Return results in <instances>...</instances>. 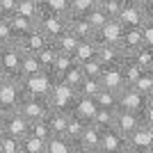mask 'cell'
<instances>
[{"instance_id": "cell-3", "label": "cell", "mask_w": 153, "mask_h": 153, "mask_svg": "<svg viewBox=\"0 0 153 153\" xmlns=\"http://www.w3.org/2000/svg\"><path fill=\"white\" fill-rule=\"evenodd\" d=\"M21 57H23V51L16 46V41L2 46L0 48V73L5 78L21 80Z\"/></svg>"}, {"instance_id": "cell-33", "label": "cell", "mask_w": 153, "mask_h": 153, "mask_svg": "<svg viewBox=\"0 0 153 153\" xmlns=\"http://www.w3.org/2000/svg\"><path fill=\"white\" fill-rule=\"evenodd\" d=\"M112 121H114V110H110V108H98L94 119H91V123H94L96 128H101V130L103 128H110Z\"/></svg>"}, {"instance_id": "cell-6", "label": "cell", "mask_w": 153, "mask_h": 153, "mask_svg": "<svg viewBox=\"0 0 153 153\" xmlns=\"http://www.w3.org/2000/svg\"><path fill=\"white\" fill-rule=\"evenodd\" d=\"M16 110L25 117L27 121H37V119H44V117L48 114L51 105H48V101H46V96L23 94V96H21V101H19V105H16Z\"/></svg>"}, {"instance_id": "cell-34", "label": "cell", "mask_w": 153, "mask_h": 153, "mask_svg": "<svg viewBox=\"0 0 153 153\" xmlns=\"http://www.w3.org/2000/svg\"><path fill=\"white\" fill-rule=\"evenodd\" d=\"M85 123H87V121H82L80 117L69 114V121H66V128H64V135H66V137H69L71 142H76V140H78V135L82 133Z\"/></svg>"}, {"instance_id": "cell-14", "label": "cell", "mask_w": 153, "mask_h": 153, "mask_svg": "<svg viewBox=\"0 0 153 153\" xmlns=\"http://www.w3.org/2000/svg\"><path fill=\"white\" fill-rule=\"evenodd\" d=\"M121 34H123L121 21H119V19H108L98 30H96L94 39H96V44H117V46H119Z\"/></svg>"}, {"instance_id": "cell-27", "label": "cell", "mask_w": 153, "mask_h": 153, "mask_svg": "<svg viewBox=\"0 0 153 153\" xmlns=\"http://www.w3.org/2000/svg\"><path fill=\"white\" fill-rule=\"evenodd\" d=\"M7 19H9V25H12L16 39L23 37L25 32H30L32 27H34V21H32V19H25V16H21V14H12V16H7Z\"/></svg>"}, {"instance_id": "cell-37", "label": "cell", "mask_w": 153, "mask_h": 153, "mask_svg": "<svg viewBox=\"0 0 153 153\" xmlns=\"http://www.w3.org/2000/svg\"><path fill=\"white\" fill-rule=\"evenodd\" d=\"M96 2L98 0H69V16H82L96 7Z\"/></svg>"}, {"instance_id": "cell-32", "label": "cell", "mask_w": 153, "mask_h": 153, "mask_svg": "<svg viewBox=\"0 0 153 153\" xmlns=\"http://www.w3.org/2000/svg\"><path fill=\"white\" fill-rule=\"evenodd\" d=\"M82 76H85V73H82V69H80V64L76 62V64H71L69 69H66V71L62 73V78H57V80H62L64 85H69V87H73V89H76V87H78V82L82 80Z\"/></svg>"}, {"instance_id": "cell-50", "label": "cell", "mask_w": 153, "mask_h": 153, "mask_svg": "<svg viewBox=\"0 0 153 153\" xmlns=\"http://www.w3.org/2000/svg\"><path fill=\"white\" fill-rule=\"evenodd\" d=\"M0 78H2V73H0Z\"/></svg>"}, {"instance_id": "cell-49", "label": "cell", "mask_w": 153, "mask_h": 153, "mask_svg": "<svg viewBox=\"0 0 153 153\" xmlns=\"http://www.w3.org/2000/svg\"><path fill=\"white\" fill-rule=\"evenodd\" d=\"M126 2H142V0H126Z\"/></svg>"}, {"instance_id": "cell-8", "label": "cell", "mask_w": 153, "mask_h": 153, "mask_svg": "<svg viewBox=\"0 0 153 153\" xmlns=\"http://www.w3.org/2000/svg\"><path fill=\"white\" fill-rule=\"evenodd\" d=\"M76 98V89L64 85L62 80H55L51 87V91L46 94V101L53 110H64V112H71V103Z\"/></svg>"}, {"instance_id": "cell-30", "label": "cell", "mask_w": 153, "mask_h": 153, "mask_svg": "<svg viewBox=\"0 0 153 153\" xmlns=\"http://www.w3.org/2000/svg\"><path fill=\"white\" fill-rule=\"evenodd\" d=\"M130 87H135V89L140 91V94H144V96H153V71H142Z\"/></svg>"}, {"instance_id": "cell-29", "label": "cell", "mask_w": 153, "mask_h": 153, "mask_svg": "<svg viewBox=\"0 0 153 153\" xmlns=\"http://www.w3.org/2000/svg\"><path fill=\"white\" fill-rule=\"evenodd\" d=\"M39 12H41L39 0H16V12H14V14H21V16L34 21Z\"/></svg>"}, {"instance_id": "cell-4", "label": "cell", "mask_w": 153, "mask_h": 153, "mask_svg": "<svg viewBox=\"0 0 153 153\" xmlns=\"http://www.w3.org/2000/svg\"><path fill=\"white\" fill-rule=\"evenodd\" d=\"M19 82H21L23 94H30V96H46L48 91H51L53 82H55V78H53L48 71L39 69V71H34V73H30V76H23Z\"/></svg>"}, {"instance_id": "cell-16", "label": "cell", "mask_w": 153, "mask_h": 153, "mask_svg": "<svg viewBox=\"0 0 153 153\" xmlns=\"http://www.w3.org/2000/svg\"><path fill=\"white\" fill-rule=\"evenodd\" d=\"M140 123H142V117L137 114V112H130V110H119V108L114 110V121H112V126H114L121 135L133 133Z\"/></svg>"}, {"instance_id": "cell-10", "label": "cell", "mask_w": 153, "mask_h": 153, "mask_svg": "<svg viewBox=\"0 0 153 153\" xmlns=\"http://www.w3.org/2000/svg\"><path fill=\"white\" fill-rule=\"evenodd\" d=\"M23 89H21V82L14 80V78H0V105L5 110H16Z\"/></svg>"}, {"instance_id": "cell-21", "label": "cell", "mask_w": 153, "mask_h": 153, "mask_svg": "<svg viewBox=\"0 0 153 153\" xmlns=\"http://www.w3.org/2000/svg\"><path fill=\"white\" fill-rule=\"evenodd\" d=\"M71 112H64V110H48V114L44 117V121L48 123V130L51 135H64V128H66V121H69Z\"/></svg>"}, {"instance_id": "cell-7", "label": "cell", "mask_w": 153, "mask_h": 153, "mask_svg": "<svg viewBox=\"0 0 153 153\" xmlns=\"http://www.w3.org/2000/svg\"><path fill=\"white\" fill-rule=\"evenodd\" d=\"M149 101H153V96L140 94V91L135 89V87H130V85H123L121 89L117 91V108L119 110H130V112H137V114H140Z\"/></svg>"}, {"instance_id": "cell-19", "label": "cell", "mask_w": 153, "mask_h": 153, "mask_svg": "<svg viewBox=\"0 0 153 153\" xmlns=\"http://www.w3.org/2000/svg\"><path fill=\"white\" fill-rule=\"evenodd\" d=\"M66 30L73 32L78 39H94L96 30L89 25V21L85 16H69L66 19Z\"/></svg>"}, {"instance_id": "cell-47", "label": "cell", "mask_w": 153, "mask_h": 153, "mask_svg": "<svg viewBox=\"0 0 153 153\" xmlns=\"http://www.w3.org/2000/svg\"><path fill=\"white\" fill-rule=\"evenodd\" d=\"M16 12V0H0V16H12Z\"/></svg>"}, {"instance_id": "cell-11", "label": "cell", "mask_w": 153, "mask_h": 153, "mask_svg": "<svg viewBox=\"0 0 153 153\" xmlns=\"http://www.w3.org/2000/svg\"><path fill=\"white\" fill-rule=\"evenodd\" d=\"M98 144H101V128H96L94 123H85L82 133L76 140V153H98Z\"/></svg>"}, {"instance_id": "cell-13", "label": "cell", "mask_w": 153, "mask_h": 153, "mask_svg": "<svg viewBox=\"0 0 153 153\" xmlns=\"http://www.w3.org/2000/svg\"><path fill=\"white\" fill-rule=\"evenodd\" d=\"M27 128H30V121H27L25 117L21 114L19 110H9L7 117H5V121H2V126H0V130L21 140V137H25V135H27Z\"/></svg>"}, {"instance_id": "cell-39", "label": "cell", "mask_w": 153, "mask_h": 153, "mask_svg": "<svg viewBox=\"0 0 153 153\" xmlns=\"http://www.w3.org/2000/svg\"><path fill=\"white\" fill-rule=\"evenodd\" d=\"M0 153H21V140L14 135H0Z\"/></svg>"}, {"instance_id": "cell-51", "label": "cell", "mask_w": 153, "mask_h": 153, "mask_svg": "<svg viewBox=\"0 0 153 153\" xmlns=\"http://www.w3.org/2000/svg\"><path fill=\"white\" fill-rule=\"evenodd\" d=\"M0 135H2V130H0Z\"/></svg>"}, {"instance_id": "cell-52", "label": "cell", "mask_w": 153, "mask_h": 153, "mask_svg": "<svg viewBox=\"0 0 153 153\" xmlns=\"http://www.w3.org/2000/svg\"><path fill=\"white\" fill-rule=\"evenodd\" d=\"M0 48H2V46H0Z\"/></svg>"}, {"instance_id": "cell-22", "label": "cell", "mask_w": 153, "mask_h": 153, "mask_svg": "<svg viewBox=\"0 0 153 153\" xmlns=\"http://www.w3.org/2000/svg\"><path fill=\"white\" fill-rule=\"evenodd\" d=\"M46 153H76V142L66 135H51L46 140Z\"/></svg>"}, {"instance_id": "cell-5", "label": "cell", "mask_w": 153, "mask_h": 153, "mask_svg": "<svg viewBox=\"0 0 153 153\" xmlns=\"http://www.w3.org/2000/svg\"><path fill=\"white\" fill-rule=\"evenodd\" d=\"M34 27H37V30H41L46 37L53 41L55 37H59V34L66 30V16L41 9V12L37 14V19H34Z\"/></svg>"}, {"instance_id": "cell-36", "label": "cell", "mask_w": 153, "mask_h": 153, "mask_svg": "<svg viewBox=\"0 0 153 153\" xmlns=\"http://www.w3.org/2000/svg\"><path fill=\"white\" fill-rule=\"evenodd\" d=\"M39 5L46 12H55L69 19V0H39Z\"/></svg>"}, {"instance_id": "cell-26", "label": "cell", "mask_w": 153, "mask_h": 153, "mask_svg": "<svg viewBox=\"0 0 153 153\" xmlns=\"http://www.w3.org/2000/svg\"><path fill=\"white\" fill-rule=\"evenodd\" d=\"M101 89H103V85H101V80H98V76H82V80H80L78 87H76V94L91 96V98H94Z\"/></svg>"}, {"instance_id": "cell-25", "label": "cell", "mask_w": 153, "mask_h": 153, "mask_svg": "<svg viewBox=\"0 0 153 153\" xmlns=\"http://www.w3.org/2000/svg\"><path fill=\"white\" fill-rule=\"evenodd\" d=\"M128 57L133 59L140 69L144 71H153V48H146V46H140L137 51H133Z\"/></svg>"}, {"instance_id": "cell-38", "label": "cell", "mask_w": 153, "mask_h": 153, "mask_svg": "<svg viewBox=\"0 0 153 153\" xmlns=\"http://www.w3.org/2000/svg\"><path fill=\"white\" fill-rule=\"evenodd\" d=\"M94 101L98 108H110V110H117V91H110V89H101L98 94L94 96Z\"/></svg>"}, {"instance_id": "cell-46", "label": "cell", "mask_w": 153, "mask_h": 153, "mask_svg": "<svg viewBox=\"0 0 153 153\" xmlns=\"http://www.w3.org/2000/svg\"><path fill=\"white\" fill-rule=\"evenodd\" d=\"M80 69H82L85 76H101L103 64H101V59H98V57H91V59H87V62L80 64Z\"/></svg>"}, {"instance_id": "cell-28", "label": "cell", "mask_w": 153, "mask_h": 153, "mask_svg": "<svg viewBox=\"0 0 153 153\" xmlns=\"http://www.w3.org/2000/svg\"><path fill=\"white\" fill-rule=\"evenodd\" d=\"M119 69H121V76H123V82H126V85H133L135 78L144 71V69H140V66H137L130 57H123L121 62H119Z\"/></svg>"}, {"instance_id": "cell-1", "label": "cell", "mask_w": 153, "mask_h": 153, "mask_svg": "<svg viewBox=\"0 0 153 153\" xmlns=\"http://www.w3.org/2000/svg\"><path fill=\"white\" fill-rule=\"evenodd\" d=\"M117 19L121 21L123 27H137L146 19H153V0H142V2H126L123 0L121 12Z\"/></svg>"}, {"instance_id": "cell-17", "label": "cell", "mask_w": 153, "mask_h": 153, "mask_svg": "<svg viewBox=\"0 0 153 153\" xmlns=\"http://www.w3.org/2000/svg\"><path fill=\"white\" fill-rule=\"evenodd\" d=\"M98 80H101L103 89H110V91H119L123 87V76H121V69H119V64H112V66H103L101 76H98Z\"/></svg>"}, {"instance_id": "cell-2", "label": "cell", "mask_w": 153, "mask_h": 153, "mask_svg": "<svg viewBox=\"0 0 153 153\" xmlns=\"http://www.w3.org/2000/svg\"><path fill=\"white\" fill-rule=\"evenodd\" d=\"M128 153H151L153 151V123L142 121L133 133L126 135Z\"/></svg>"}, {"instance_id": "cell-18", "label": "cell", "mask_w": 153, "mask_h": 153, "mask_svg": "<svg viewBox=\"0 0 153 153\" xmlns=\"http://www.w3.org/2000/svg\"><path fill=\"white\" fill-rule=\"evenodd\" d=\"M96 57L101 59L103 66H112V64H119L126 55L121 53V48L117 44H98L96 48Z\"/></svg>"}, {"instance_id": "cell-42", "label": "cell", "mask_w": 153, "mask_h": 153, "mask_svg": "<svg viewBox=\"0 0 153 153\" xmlns=\"http://www.w3.org/2000/svg\"><path fill=\"white\" fill-rule=\"evenodd\" d=\"M16 41V34H14L12 25H9V19L7 16H0V46L14 44Z\"/></svg>"}, {"instance_id": "cell-35", "label": "cell", "mask_w": 153, "mask_h": 153, "mask_svg": "<svg viewBox=\"0 0 153 153\" xmlns=\"http://www.w3.org/2000/svg\"><path fill=\"white\" fill-rule=\"evenodd\" d=\"M55 55H57V51L53 48V44H48V46L44 48V51H39V53H37L39 66H41L44 71H48V73H51V69H53V62H55ZM51 76H53V73H51Z\"/></svg>"}, {"instance_id": "cell-40", "label": "cell", "mask_w": 153, "mask_h": 153, "mask_svg": "<svg viewBox=\"0 0 153 153\" xmlns=\"http://www.w3.org/2000/svg\"><path fill=\"white\" fill-rule=\"evenodd\" d=\"M39 59L37 55H32V53H23V57H21V78L23 76H30L34 71H39Z\"/></svg>"}, {"instance_id": "cell-45", "label": "cell", "mask_w": 153, "mask_h": 153, "mask_svg": "<svg viewBox=\"0 0 153 153\" xmlns=\"http://www.w3.org/2000/svg\"><path fill=\"white\" fill-rule=\"evenodd\" d=\"M137 27H140V34H142V46L153 48V19H146Z\"/></svg>"}, {"instance_id": "cell-41", "label": "cell", "mask_w": 153, "mask_h": 153, "mask_svg": "<svg viewBox=\"0 0 153 153\" xmlns=\"http://www.w3.org/2000/svg\"><path fill=\"white\" fill-rule=\"evenodd\" d=\"M85 19L89 21V25L94 27V30H98V27L103 25V23H105V21H108V16H105V12H103L101 7H98V2H96V7H91L89 12L87 14H82Z\"/></svg>"}, {"instance_id": "cell-9", "label": "cell", "mask_w": 153, "mask_h": 153, "mask_svg": "<svg viewBox=\"0 0 153 153\" xmlns=\"http://www.w3.org/2000/svg\"><path fill=\"white\" fill-rule=\"evenodd\" d=\"M98 153H128L126 135H121L114 126L103 128V130H101V144H98Z\"/></svg>"}, {"instance_id": "cell-20", "label": "cell", "mask_w": 153, "mask_h": 153, "mask_svg": "<svg viewBox=\"0 0 153 153\" xmlns=\"http://www.w3.org/2000/svg\"><path fill=\"white\" fill-rule=\"evenodd\" d=\"M142 46V34H140V27H123V34L119 39V48H121L123 55H130L133 51H137Z\"/></svg>"}, {"instance_id": "cell-48", "label": "cell", "mask_w": 153, "mask_h": 153, "mask_svg": "<svg viewBox=\"0 0 153 153\" xmlns=\"http://www.w3.org/2000/svg\"><path fill=\"white\" fill-rule=\"evenodd\" d=\"M7 112H9V110H5V108H2V105H0V126H2V121H5Z\"/></svg>"}, {"instance_id": "cell-23", "label": "cell", "mask_w": 153, "mask_h": 153, "mask_svg": "<svg viewBox=\"0 0 153 153\" xmlns=\"http://www.w3.org/2000/svg\"><path fill=\"white\" fill-rule=\"evenodd\" d=\"M78 41H80V39H78L76 34H73V32L64 30L62 34H59V37H55V39H53L51 44H53V48H55L57 53H66V55H73V51H76Z\"/></svg>"}, {"instance_id": "cell-24", "label": "cell", "mask_w": 153, "mask_h": 153, "mask_svg": "<svg viewBox=\"0 0 153 153\" xmlns=\"http://www.w3.org/2000/svg\"><path fill=\"white\" fill-rule=\"evenodd\" d=\"M96 48H98L96 39H80L78 46H76V51H73V59H76L78 64L87 62V59L96 57Z\"/></svg>"}, {"instance_id": "cell-31", "label": "cell", "mask_w": 153, "mask_h": 153, "mask_svg": "<svg viewBox=\"0 0 153 153\" xmlns=\"http://www.w3.org/2000/svg\"><path fill=\"white\" fill-rule=\"evenodd\" d=\"M21 153H46V142L27 133L21 137Z\"/></svg>"}, {"instance_id": "cell-12", "label": "cell", "mask_w": 153, "mask_h": 153, "mask_svg": "<svg viewBox=\"0 0 153 153\" xmlns=\"http://www.w3.org/2000/svg\"><path fill=\"white\" fill-rule=\"evenodd\" d=\"M51 44V39L46 37L41 30H37V27H32L30 32H25L23 37L16 39V46H19L23 53H32V55H37L39 51H44L46 46Z\"/></svg>"}, {"instance_id": "cell-44", "label": "cell", "mask_w": 153, "mask_h": 153, "mask_svg": "<svg viewBox=\"0 0 153 153\" xmlns=\"http://www.w3.org/2000/svg\"><path fill=\"white\" fill-rule=\"evenodd\" d=\"M27 133L34 135V137H39V140H48L51 137V130H48V123L44 121V119H37V121H30V128H27Z\"/></svg>"}, {"instance_id": "cell-43", "label": "cell", "mask_w": 153, "mask_h": 153, "mask_svg": "<svg viewBox=\"0 0 153 153\" xmlns=\"http://www.w3.org/2000/svg\"><path fill=\"white\" fill-rule=\"evenodd\" d=\"M121 5H123V0H98V7L105 12L108 19H117L119 12H121Z\"/></svg>"}, {"instance_id": "cell-15", "label": "cell", "mask_w": 153, "mask_h": 153, "mask_svg": "<svg viewBox=\"0 0 153 153\" xmlns=\"http://www.w3.org/2000/svg\"><path fill=\"white\" fill-rule=\"evenodd\" d=\"M96 110H98V105H96V101L91 98V96L76 94V98H73V103H71V114L80 117V119H82V121H87V123L94 119Z\"/></svg>"}]
</instances>
